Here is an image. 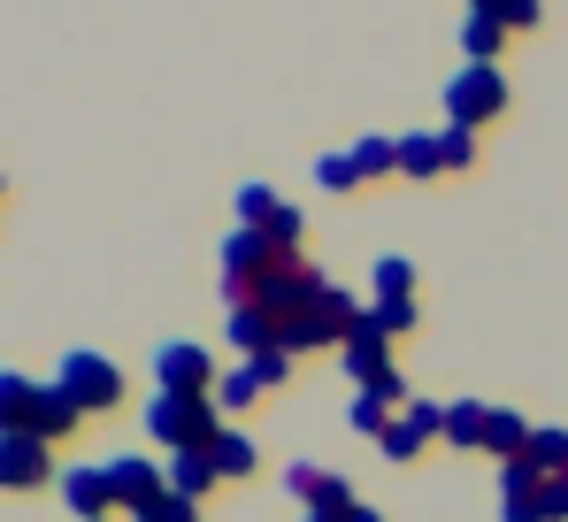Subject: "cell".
Wrapping results in <instances>:
<instances>
[{
  "instance_id": "cell-1",
  "label": "cell",
  "mask_w": 568,
  "mask_h": 522,
  "mask_svg": "<svg viewBox=\"0 0 568 522\" xmlns=\"http://www.w3.org/2000/svg\"><path fill=\"white\" fill-rule=\"evenodd\" d=\"M0 415H8V431H31V438H62L85 423V408L62 392V384H31V377H0Z\"/></svg>"
},
{
  "instance_id": "cell-2",
  "label": "cell",
  "mask_w": 568,
  "mask_h": 522,
  "mask_svg": "<svg viewBox=\"0 0 568 522\" xmlns=\"http://www.w3.org/2000/svg\"><path fill=\"white\" fill-rule=\"evenodd\" d=\"M146 431L162 438V445H178V453H200V445H215V438H223V423H215V400L154 392V400H146Z\"/></svg>"
},
{
  "instance_id": "cell-3",
  "label": "cell",
  "mask_w": 568,
  "mask_h": 522,
  "mask_svg": "<svg viewBox=\"0 0 568 522\" xmlns=\"http://www.w3.org/2000/svg\"><path fill=\"white\" fill-rule=\"evenodd\" d=\"M491 116H507V78H499V62L484 70V62H462L454 78H446V123L454 131H476V123H491Z\"/></svg>"
},
{
  "instance_id": "cell-4",
  "label": "cell",
  "mask_w": 568,
  "mask_h": 522,
  "mask_svg": "<svg viewBox=\"0 0 568 522\" xmlns=\"http://www.w3.org/2000/svg\"><path fill=\"white\" fill-rule=\"evenodd\" d=\"M284 261H300V247H277L270 231H239V239L223 247V300H239V292H254L262 277H277Z\"/></svg>"
},
{
  "instance_id": "cell-5",
  "label": "cell",
  "mask_w": 568,
  "mask_h": 522,
  "mask_svg": "<svg viewBox=\"0 0 568 522\" xmlns=\"http://www.w3.org/2000/svg\"><path fill=\"white\" fill-rule=\"evenodd\" d=\"M346 377L362 384V392H377L399 408V369H392V331H384L377 315H362V331L346 339Z\"/></svg>"
},
{
  "instance_id": "cell-6",
  "label": "cell",
  "mask_w": 568,
  "mask_h": 522,
  "mask_svg": "<svg viewBox=\"0 0 568 522\" xmlns=\"http://www.w3.org/2000/svg\"><path fill=\"white\" fill-rule=\"evenodd\" d=\"M499 522H554V476H538L530 461L499 469Z\"/></svg>"
},
{
  "instance_id": "cell-7",
  "label": "cell",
  "mask_w": 568,
  "mask_h": 522,
  "mask_svg": "<svg viewBox=\"0 0 568 522\" xmlns=\"http://www.w3.org/2000/svg\"><path fill=\"white\" fill-rule=\"evenodd\" d=\"M54 384H62V392H70L85 415H108V408L123 400V377H115V361H100V353H70Z\"/></svg>"
},
{
  "instance_id": "cell-8",
  "label": "cell",
  "mask_w": 568,
  "mask_h": 522,
  "mask_svg": "<svg viewBox=\"0 0 568 522\" xmlns=\"http://www.w3.org/2000/svg\"><path fill=\"white\" fill-rule=\"evenodd\" d=\"M284 484H292V492H300V508H307V515H354V508H362V500H354V484H346V476H338V469H315V461H292V469H284Z\"/></svg>"
},
{
  "instance_id": "cell-9",
  "label": "cell",
  "mask_w": 568,
  "mask_h": 522,
  "mask_svg": "<svg viewBox=\"0 0 568 522\" xmlns=\"http://www.w3.org/2000/svg\"><path fill=\"white\" fill-rule=\"evenodd\" d=\"M154 377H162V392H192V400H215V361H207V347H192V339H178V347L154 353Z\"/></svg>"
},
{
  "instance_id": "cell-10",
  "label": "cell",
  "mask_w": 568,
  "mask_h": 522,
  "mask_svg": "<svg viewBox=\"0 0 568 522\" xmlns=\"http://www.w3.org/2000/svg\"><path fill=\"white\" fill-rule=\"evenodd\" d=\"M108 492H115V508H131V515H146L154 500H170V476H162L154 461H139V453H123V461H108Z\"/></svg>"
},
{
  "instance_id": "cell-11",
  "label": "cell",
  "mask_w": 568,
  "mask_h": 522,
  "mask_svg": "<svg viewBox=\"0 0 568 522\" xmlns=\"http://www.w3.org/2000/svg\"><path fill=\"white\" fill-rule=\"evenodd\" d=\"M430 438H446V408H430V400H415L392 431H384V461H415Z\"/></svg>"
},
{
  "instance_id": "cell-12",
  "label": "cell",
  "mask_w": 568,
  "mask_h": 522,
  "mask_svg": "<svg viewBox=\"0 0 568 522\" xmlns=\"http://www.w3.org/2000/svg\"><path fill=\"white\" fill-rule=\"evenodd\" d=\"M39 476H47V438L8 431L0 438V484H8V492H31Z\"/></svg>"
},
{
  "instance_id": "cell-13",
  "label": "cell",
  "mask_w": 568,
  "mask_h": 522,
  "mask_svg": "<svg viewBox=\"0 0 568 522\" xmlns=\"http://www.w3.org/2000/svg\"><path fill=\"white\" fill-rule=\"evenodd\" d=\"M499 39H507V8H499V0H484V8H469V16H462V54H469V62H484V70H491Z\"/></svg>"
},
{
  "instance_id": "cell-14",
  "label": "cell",
  "mask_w": 568,
  "mask_h": 522,
  "mask_svg": "<svg viewBox=\"0 0 568 522\" xmlns=\"http://www.w3.org/2000/svg\"><path fill=\"white\" fill-rule=\"evenodd\" d=\"M215 484H223V469H215V453H207V445L170 461V492H178V500H207Z\"/></svg>"
},
{
  "instance_id": "cell-15",
  "label": "cell",
  "mask_w": 568,
  "mask_h": 522,
  "mask_svg": "<svg viewBox=\"0 0 568 522\" xmlns=\"http://www.w3.org/2000/svg\"><path fill=\"white\" fill-rule=\"evenodd\" d=\"M62 500H70L78 522H100V508L115 500V492H108V469H70V476H62Z\"/></svg>"
},
{
  "instance_id": "cell-16",
  "label": "cell",
  "mask_w": 568,
  "mask_h": 522,
  "mask_svg": "<svg viewBox=\"0 0 568 522\" xmlns=\"http://www.w3.org/2000/svg\"><path fill=\"white\" fill-rule=\"evenodd\" d=\"M399 177H423V184L446 177V139H438V131H407V139H399Z\"/></svg>"
},
{
  "instance_id": "cell-17",
  "label": "cell",
  "mask_w": 568,
  "mask_h": 522,
  "mask_svg": "<svg viewBox=\"0 0 568 522\" xmlns=\"http://www.w3.org/2000/svg\"><path fill=\"white\" fill-rule=\"evenodd\" d=\"M530 431H538V423H523V415L491 408V431H484V453H499V461H523V453H530Z\"/></svg>"
},
{
  "instance_id": "cell-18",
  "label": "cell",
  "mask_w": 568,
  "mask_h": 522,
  "mask_svg": "<svg viewBox=\"0 0 568 522\" xmlns=\"http://www.w3.org/2000/svg\"><path fill=\"white\" fill-rule=\"evenodd\" d=\"M538 476H568V431H554V423H538L530 431V453H523Z\"/></svg>"
},
{
  "instance_id": "cell-19",
  "label": "cell",
  "mask_w": 568,
  "mask_h": 522,
  "mask_svg": "<svg viewBox=\"0 0 568 522\" xmlns=\"http://www.w3.org/2000/svg\"><path fill=\"white\" fill-rule=\"evenodd\" d=\"M415 300V269L399 254H377V308H407Z\"/></svg>"
},
{
  "instance_id": "cell-20",
  "label": "cell",
  "mask_w": 568,
  "mask_h": 522,
  "mask_svg": "<svg viewBox=\"0 0 568 522\" xmlns=\"http://www.w3.org/2000/svg\"><path fill=\"white\" fill-rule=\"evenodd\" d=\"M484 431H491V408H476V400L446 408V445H484Z\"/></svg>"
},
{
  "instance_id": "cell-21",
  "label": "cell",
  "mask_w": 568,
  "mask_h": 522,
  "mask_svg": "<svg viewBox=\"0 0 568 522\" xmlns=\"http://www.w3.org/2000/svg\"><path fill=\"white\" fill-rule=\"evenodd\" d=\"M262 392H270V384H262V369H254V361H246V369H231V377H223V384H215V408H254V400H262Z\"/></svg>"
},
{
  "instance_id": "cell-22",
  "label": "cell",
  "mask_w": 568,
  "mask_h": 522,
  "mask_svg": "<svg viewBox=\"0 0 568 522\" xmlns=\"http://www.w3.org/2000/svg\"><path fill=\"white\" fill-rule=\"evenodd\" d=\"M207 453H215V469H223V476H246V469H254V438H246V431H223Z\"/></svg>"
},
{
  "instance_id": "cell-23",
  "label": "cell",
  "mask_w": 568,
  "mask_h": 522,
  "mask_svg": "<svg viewBox=\"0 0 568 522\" xmlns=\"http://www.w3.org/2000/svg\"><path fill=\"white\" fill-rule=\"evenodd\" d=\"M315 184H323V192H354V184H369V177H362L354 154H323V162H315Z\"/></svg>"
},
{
  "instance_id": "cell-24",
  "label": "cell",
  "mask_w": 568,
  "mask_h": 522,
  "mask_svg": "<svg viewBox=\"0 0 568 522\" xmlns=\"http://www.w3.org/2000/svg\"><path fill=\"white\" fill-rule=\"evenodd\" d=\"M270 215H277L270 184H239V223H246V231H270Z\"/></svg>"
},
{
  "instance_id": "cell-25",
  "label": "cell",
  "mask_w": 568,
  "mask_h": 522,
  "mask_svg": "<svg viewBox=\"0 0 568 522\" xmlns=\"http://www.w3.org/2000/svg\"><path fill=\"white\" fill-rule=\"evenodd\" d=\"M354 162H362V177H392L399 170V139H362Z\"/></svg>"
},
{
  "instance_id": "cell-26",
  "label": "cell",
  "mask_w": 568,
  "mask_h": 522,
  "mask_svg": "<svg viewBox=\"0 0 568 522\" xmlns=\"http://www.w3.org/2000/svg\"><path fill=\"white\" fill-rule=\"evenodd\" d=\"M384 415H392V400H377V392H362V400H354V415H346V423H354V431H362V438H377V445H384V431H392V423H384Z\"/></svg>"
},
{
  "instance_id": "cell-27",
  "label": "cell",
  "mask_w": 568,
  "mask_h": 522,
  "mask_svg": "<svg viewBox=\"0 0 568 522\" xmlns=\"http://www.w3.org/2000/svg\"><path fill=\"white\" fill-rule=\"evenodd\" d=\"M139 522H200V500H178V492H170V500H154Z\"/></svg>"
},
{
  "instance_id": "cell-28",
  "label": "cell",
  "mask_w": 568,
  "mask_h": 522,
  "mask_svg": "<svg viewBox=\"0 0 568 522\" xmlns=\"http://www.w3.org/2000/svg\"><path fill=\"white\" fill-rule=\"evenodd\" d=\"M438 139H446V170H469L476 162V131H454V123H446Z\"/></svg>"
},
{
  "instance_id": "cell-29",
  "label": "cell",
  "mask_w": 568,
  "mask_h": 522,
  "mask_svg": "<svg viewBox=\"0 0 568 522\" xmlns=\"http://www.w3.org/2000/svg\"><path fill=\"white\" fill-rule=\"evenodd\" d=\"M254 369H262V384H270V392H277L284 377H292V361H284V347H277V353H254Z\"/></svg>"
},
{
  "instance_id": "cell-30",
  "label": "cell",
  "mask_w": 568,
  "mask_h": 522,
  "mask_svg": "<svg viewBox=\"0 0 568 522\" xmlns=\"http://www.w3.org/2000/svg\"><path fill=\"white\" fill-rule=\"evenodd\" d=\"M270 239H277V247H292V239H300V215H292V208H277V215H270Z\"/></svg>"
},
{
  "instance_id": "cell-31",
  "label": "cell",
  "mask_w": 568,
  "mask_h": 522,
  "mask_svg": "<svg viewBox=\"0 0 568 522\" xmlns=\"http://www.w3.org/2000/svg\"><path fill=\"white\" fill-rule=\"evenodd\" d=\"M554 522H568V476H554Z\"/></svg>"
},
{
  "instance_id": "cell-32",
  "label": "cell",
  "mask_w": 568,
  "mask_h": 522,
  "mask_svg": "<svg viewBox=\"0 0 568 522\" xmlns=\"http://www.w3.org/2000/svg\"><path fill=\"white\" fill-rule=\"evenodd\" d=\"M346 522H384V515H377V508H354V515H346Z\"/></svg>"
},
{
  "instance_id": "cell-33",
  "label": "cell",
  "mask_w": 568,
  "mask_h": 522,
  "mask_svg": "<svg viewBox=\"0 0 568 522\" xmlns=\"http://www.w3.org/2000/svg\"><path fill=\"white\" fill-rule=\"evenodd\" d=\"M307 522H338V515H307Z\"/></svg>"
}]
</instances>
